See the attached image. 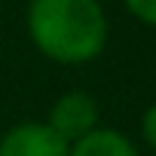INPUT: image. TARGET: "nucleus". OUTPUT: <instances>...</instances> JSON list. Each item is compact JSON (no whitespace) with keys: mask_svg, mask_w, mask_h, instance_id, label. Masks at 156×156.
<instances>
[{"mask_svg":"<svg viewBox=\"0 0 156 156\" xmlns=\"http://www.w3.org/2000/svg\"><path fill=\"white\" fill-rule=\"evenodd\" d=\"M70 144L58 138L46 122H16L0 135V156H67Z\"/></svg>","mask_w":156,"mask_h":156,"instance_id":"7ed1b4c3","label":"nucleus"},{"mask_svg":"<svg viewBox=\"0 0 156 156\" xmlns=\"http://www.w3.org/2000/svg\"><path fill=\"white\" fill-rule=\"evenodd\" d=\"M67 156H138V147L126 132L98 126L89 135L70 141Z\"/></svg>","mask_w":156,"mask_h":156,"instance_id":"20e7f679","label":"nucleus"},{"mask_svg":"<svg viewBox=\"0 0 156 156\" xmlns=\"http://www.w3.org/2000/svg\"><path fill=\"white\" fill-rule=\"evenodd\" d=\"M132 19H138L147 28H156V0H122Z\"/></svg>","mask_w":156,"mask_h":156,"instance_id":"39448f33","label":"nucleus"},{"mask_svg":"<svg viewBox=\"0 0 156 156\" xmlns=\"http://www.w3.org/2000/svg\"><path fill=\"white\" fill-rule=\"evenodd\" d=\"M98 119H101V110H98V101L89 95V92H80V89H70V92H61L52 107H49V116L43 119L58 138H64L67 144L89 135L92 129H98Z\"/></svg>","mask_w":156,"mask_h":156,"instance_id":"f03ea898","label":"nucleus"},{"mask_svg":"<svg viewBox=\"0 0 156 156\" xmlns=\"http://www.w3.org/2000/svg\"><path fill=\"white\" fill-rule=\"evenodd\" d=\"M25 28L34 49L55 64H89L110 37L101 0H31Z\"/></svg>","mask_w":156,"mask_h":156,"instance_id":"f257e3e1","label":"nucleus"},{"mask_svg":"<svg viewBox=\"0 0 156 156\" xmlns=\"http://www.w3.org/2000/svg\"><path fill=\"white\" fill-rule=\"evenodd\" d=\"M141 138L147 141V147L156 153V101L144 110V116H141Z\"/></svg>","mask_w":156,"mask_h":156,"instance_id":"423d86ee","label":"nucleus"}]
</instances>
